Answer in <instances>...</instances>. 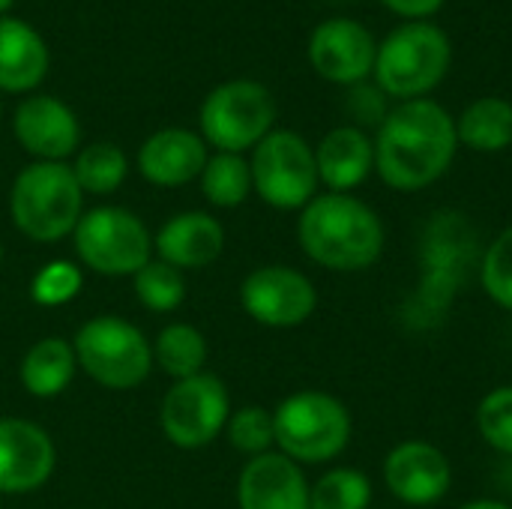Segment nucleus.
<instances>
[{"label":"nucleus","mask_w":512,"mask_h":509,"mask_svg":"<svg viewBox=\"0 0 512 509\" xmlns=\"http://www.w3.org/2000/svg\"><path fill=\"white\" fill-rule=\"evenodd\" d=\"M372 144L378 177L396 192H420L456 159V117L435 99H408L390 108Z\"/></svg>","instance_id":"1"},{"label":"nucleus","mask_w":512,"mask_h":509,"mask_svg":"<svg viewBox=\"0 0 512 509\" xmlns=\"http://www.w3.org/2000/svg\"><path fill=\"white\" fill-rule=\"evenodd\" d=\"M297 240L306 258L333 273H363L384 255L387 231L381 216L345 192L315 195L297 219Z\"/></svg>","instance_id":"2"},{"label":"nucleus","mask_w":512,"mask_h":509,"mask_svg":"<svg viewBox=\"0 0 512 509\" xmlns=\"http://www.w3.org/2000/svg\"><path fill=\"white\" fill-rule=\"evenodd\" d=\"M477 231L459 210H438L423 228L420 243V282L402 309L411 330H435L447 321L453 300L480 252Z\"/></svg>","instance_id":"3"},{"label":"nucleus","mask_w":512,"mask_h":509,"mask_svg":"<svg viewBox=\"0 0 512 509\" xmlns=\"http://www.w3.org/2000/svg\"><path fill=\"white\" fill-rule=\"evenodd\" d=\"M450 36L432 21H405L387 33L375 57V84L402 102L426 99L450 72Z\"/></svg>","instance_id":"4"},{"label":"nucleus","mask_w":512,"mask_h":509,"mask_svg":"<svg viewBox=\"0 0 512 509\" xmlns=\"http://www.w3.org/2000/svg\"><path fill=\"white\" fill-rule=\"evenodd\" d=\"M276 447L297 465H324L339 459L351 444V411L342 399L321 390H300L273 411Z\"/></svg>","instance_id":"5"},{"label":"nucleus","mask_w":512,"mask_h":509,"mask_svg":"<svg viewBox=\"0 0 512 509\" xmlns=\"http://www.w3.org/2000/svg\"><path fill=\"white\" fill-rule=\"evenodd\" d=\"M84 192L63 162H33L12 183L9 213L15 228L33 243H54L75 231Z\"/></svg>","instance_id":"6"},{"label":"nucleus","mask_w":512,"mask_h":509,"mask_svg":"<svg viewBox=\"0 0 512 509\" xmlns=\"http://www.w3.org/2000/svg\"><path fill=\"white\" fill-rule=\"evenodd\" d=\"M78 366L105 390H135L153 369V348L144 333L114 315L87 321L72 342Z\"/></svg>","instance_id":"7"},{"label":"nucleus","mask_w":512,"mask_h":509,"mask_svg":"<svg viewBox=\"0 0 512 509\" xmlns=\"http://www.w3.org/2000/svg\"><path fill=\"white\" fill-rule=\"evenodd\" d=\"M252 189L276 210H303L318 195V165L309 141L291 129H273L255 144Z\"/></svg>","instance_id":"8"},{"label":"nucleus","mask_w":512,"mask_h":509,"mask_svg":"<svg viewBox=\"0 0 512 509\" xmlns=\"http://www.w3.org/2000/svg\"><path fill=\"white\" fill-rule=\"evenodd\" d=\"M276 102L258 81H225L201 105V132L219 153H243L273 132Z\"/></svg>","instance_id":"9"},{"label":"nucleus","mask_w":512,"mask_h":509,"mask_svg":"<svg viewBox=\"0 0 512 509\" xmlns=\"http://www.w3.org/2000/svg\"><path fill=\"white\" fill-rule=\"evenodd\" d=\"M72 237L78 258L102 276H135L153 252L150 231L123 207H96L81 213Z\"/></svg>","instance_id":"10"},{"label":"nucleus","mask_w":512,"mask_h":509,"mask_svg":"<svg viewBox=\"0 0 512 509\" xmlns=\"http://www.w3.org/2000/svg\"><path fill=\"white\" fill-rule=\"evenodd\" d=\"M231 399L216 375L198 372L192 378L174 381L159 408L162 435L180 450L207 447L228 423Z\"/></svg>","instance_id":"11"},{"label":"nucleus","mask_w":512,"mask_h":509,"mask_svg":"<svg viewBox=\"0 0 512 509\" xmlns=\"http://www.w3.org/2000/svg\"><path fill=\"white\" fill-rule=\"evenodd\" d=\"M240 303L252 321L288 330L306 324L315 315L318 291L306 273L285 264H267L243 279Z\"/></svg>","instance_id":"12"},{"label":"nucleus","mask_w":512,"mask_h":509,"mask_svg":"<svg viewBox=\"0 0 512 509\" xmlns=\"http://www.w3.org/2000/svg\"><path fill=\"white\" fill-rule=\"evenodd\" d=\"M378 42L360 21L351 18H330L321 21L309 39V60L312 69L333 81L354 87L375 72Z\"/></svg>","instance_id":"13"},{"label":"nucleus","mask_w":512,"mask_h":509,"mask_svg":"<svg viewBox=\"0 0 512 509\" xmlns=\"http://www.w3.org/2000/svg\"><path fill=\"white\" fill-rule=\"evenodd\" d=\"M387 492L408 507H432L453 486V468L441 447L429 441H402L384 459Z\"/></svg>","instance_id":"14"},{"label":"nucleus","mask_w":512,"mask_h":509,"mask_svg":"<svg viewBox=\"0 0 512 509\" xmlns=\"http://www.w3.org/2000/svg\"><path fill=\"white\" fill-rule=\"evenodd\" d=\"M57 450L48 432L30 420H0V495H27L54 474Z\"/></svg>","instance_id":"15"},{"label":"nucleus","mask_w":512,"mask_h":509,"mask_svg":"<svg viewBox=\"0 0 512 509\" xmlns=\"http://www.w3.org/2000/svg\"><path fill=\"white\" fill-rule=\"evenodd\" d=\"M18 144L36 156L39 162H60L66 159L81 138L78 117L69 105L54 96H30L15 108L12 120Z\"/></svg>","instance_id":"16"},{"label":"nucleus","mask_w":512,"mask_h":509,"mask_svg":"<svg viewBox=\"0 0 512 509\" xmlns=\"http://www.w3.org/2000/svg\"><path fill=\"white\" fill-rule=\"evenodd\" d=\"M309 489L303 468L270 450L240 471L237 504L240 509H309Z\"/></svg>","instance_id":"17"},{"label":"nucleus","mask_w":512,"mask_h":509,"mask_svg":"<svg viewBox=\"0 0 512 509\" xmlns=\"http://www.w3.org/2000/svg\"><path fill=\"white\" fill-rule=\"evenodd\" d=\"M207 165L204 141L189 129H162L138 150V171L153 186H186Z\"/></svg>","instance_id":"18"},{"label":"nucleus","mask_w":512,"mask_h":509,"mask_svg":"<svg viewBox=\"0 0 512 509\" xmlns=\"http://www.w3.org/2000/svg\"><path fill=\"white\" fill-rule=\"evenodd\" d=\"M153 249L159 252V261L177 270H198V267L213 264L222 255L225 231L210 213L189 210V213L168 219L159 228Z\"/></svg>","instance_id":"19"},{"label":"nucleus","mask_w":512,"mask_h":509,"mask_svg":"<svg viewBox=\"0 0 512 509\" xmlns=\"http://www.w3.org/2000/svg\"><path fill=\"white\" fill-rule=\"evenodd\" d=\"M315 165L330 192L351 195L375 171V144L360 126H336L315 147Z\"/></svg>","instance_id":"20"},{"label":"nucleus","mask_w":512,"mask_h":509,"mask_svg":"<svg viewBox=\"0 0 512 509\" xmlns=\"http://www.w3.org/2000/svg\"><path fill=\"white\" fill-rule=\"evenodd\" d=\"M45 72L48 48L42 36L18 18H0V90H33L45 78Z\"/></svg>","instance_id":"21"},{"label":"nucleus","mask_w":512,"mask_h":509,"mask_svg":"<svg viewBox=\"0 0 512 509\" xmlns=\"http://www.w3.org/2000/svg\"><path fill=\"white\" fill-rule=\"evenodd\" d=\"M75 351L66 339L60 336H48V339H39L21 360V384L30 396L36 399H54L60 396L72 375H75Z\"/></svg>","instance_id":"22"},{"label":"nucleus","mask_w":512,"mask_h":509,"mask_svg":"<svg viewBox=\"0 0 512 509\" xmlns=\"http://www.w3.org/2000/svg\"><path fill=\"white\" fill-rule=\"evenodd\" d=\"M459 144L474 153H501L512 147V102L501 96H480L456 117Z\"/></svg>","instance_id":"23"},{"label":"nucleus","mask_w":512,"mask_h":509,"mask_svg":"<svg viewBox=\"0 0 512 509\" xmlns=\"http://www.w3.org/2000/svg\"><path fill=\"white\" fill-rule=\"evenodd\" d=\"M153 363L174 381L192 378L207 363V339L192 324H168L153 345Z\"/></svg>","instance_id":"24"},{"label":"nucleus","mask_w":512,"mask_h":509,"mask_svg":"<svg viewBox=\"0 0 512 509\" xmlns=\"http://www.w3.org/2000/svg\"><path fill=\"white\" fill-rule=\"evenodd\" d=\"M201 192L213 207H240L252 192V168L240 153H216L201 171Z\"/></svg>","instance_id":"25"},{"label":"nucleus","mask_w":512,"mask_h":509,"mask_svg":"<svg viewBox=\"0 0 512 509\" xmlns=\"http://www.w3.org/2000/svg\"><path fill=\"white\" fill-rule=\"evenodd\" d=\"M126 171L129 165H126L123 150L108 141L84 147L72 168L81 192H90V195H111L126 180Z\"/></svg>","instance_id":"26"},{"label":"nucleus","mask_w":512,"mask_h":509,"mask_svg":"<svg viewBox=\"0 0 512 509\" xmlns=\"http://www.w3.org/2000/svg\"><path fill=\"white\" fill-rule=\"evenodd\" d=\"M372 480L357 468H333L309 489V509H369Z\"/></svg>","instance_id":"27"},{"label":"nucleus","mask_w":512,"mask_h":509,"mask_svg":"<svg viewBox=\"0 0 512 509\" xmlns=\"http://www.w3.org/2000/svg\"><path fill=\"white\" fill-rule=\"evenodd\" d=\"M132 279L138 303L150 312H174L186 297V282L180 270L165 261H147Z\"/></svg>","instance_id":"28"},{"label":"nucleus","mask_w":512,"mask_h":509,"mask_svg":"<svg viewBox=\"0 0 512 509\" xmlns=\"http://www.w3.org/2000/svg\"><path fill=\"white\" fill-rule=\"evenodd\" d=\"M480 285L498 309L512 312V225L504 228L483 252Z\"/></svg>","instance_id":"29"},{"label":"nucleus","mask_w":512,"mask_h":509,"mask_svg":"<svg viewBox=\"0 0 512 509\" xmlns=\"http://www.w3.org/2000/svg\"><path fill=\"white\" fill-rule=\"evenodd\" d=\"M228 429V444L246 456H264L276 444V429H273V411H264L258 405H246L234 411L225 423Z\"/></svg>","instance_id":"30"},{"label":"nucleus","mask_w":512,"mask_h":509,"mask_svg":"<svg viewBox=\"0 0 512 509\" xmlns=\"http://www.w3.org/2000/svg\"><path fill=\"white\" fill-rule=\"evenodd\" d=\"M477 429L495 453L512 459V384L483 396L477 405Z\"/></svg>","instance_id":"31"},{"label":"nucleus","mask_w":512,"mask_h":509,"mask_svg":"<svg viewBox=\"0 0 512 509\" xmlns=\"http://www.w3.org/2000/svg\"><path fill=\"white\" fill-rule=\"evenodd\" d=\"M78 291H81V270L72 261H51L30 282V297L39 306H63Z\"/></svg>","instance_id":"32"},{"label":"nucleus","mask_w":512,"mask_h":509,"mask_svg":"<svg viewBox=\"0 0 512 509\" xmlns=\"http://www.w3.org/2000/svg\"><path fill=\"white\" fill-rule=\"evenodd\" d=\"M348 108H351V114L357 117V123H360V129L363 126H381L384 120H387V114H390V108H387V93L375 84H366V81H360V84H354L351 87V93H348Z\"/></svg>","instance_id":"33"},{"label":"nucleus","mask_w":512,"mask_h":509,"mask_svg":"<svg viewBox=\"0 0 512 509\" xmlns=\"http://www.w3.org/2000/svg\"><path fill=\"white\" fill-rule=\"evenodd\" d=\"M390 12L402 15L405 21H426L429 15H435L444 0H381Z\"/></svg>","instance_id":"34"},{"label":"nucleus","mask_w":512,"mask_h":509,"mask_svg":"<svg viewBox=\"0 0 512 509\" xmlns=\"http://www.w3.org/2000/svg\"><path fill=\"white\" fill-rule=\"evenodd\" d=\"M459 509H512L507 501H498V498H477V501H468Z\"/></svg>","instance_id":"35"},{"label":"nucleus","mask_w":512,"mask_h":509,"mask_svg":"<svg viewBox=\"0 0 512 509\" xmlns=\"http://www.w3.org/2000/svg\"><path fill=\"white\" fill-rule=\"evenodd\" d=\"M12 6V0H0V12H6Z\"/></svg>","instance_id":"36"},{"label":"nucleus","mask_w":512,"mask_h":509,"mask_svg":"<svg viewBox=\"0 0 512 509\" xmlns=\"http://www.w3.org/2000/svg\"><path fill=\"white\" fill-rule=\"evenodd\" d=\"M0 261H3V246H0Z\"/></svg>","instance_id":"37"}]
</instances>
